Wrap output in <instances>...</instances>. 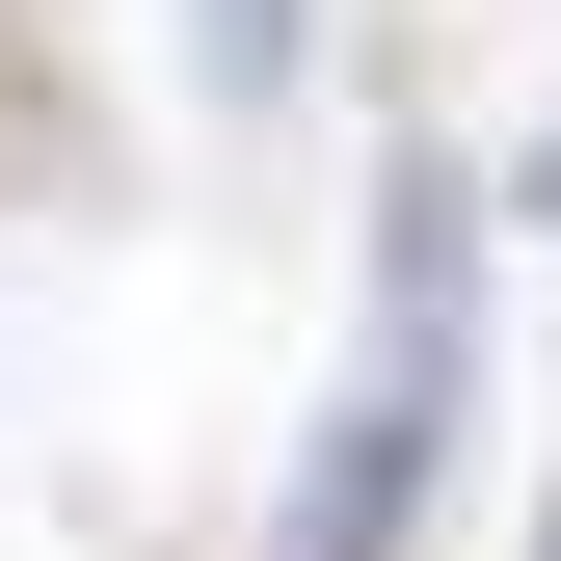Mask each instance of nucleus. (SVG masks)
I'll list each match as a JSON object with an SVG mask.
<instances>
[{
	"label": "nucleus",
	"mask_w": 561,
	"mask_h": 561,
	"mask_svg": "<svg viewBox=\"0 0 561 561\" xmlns=\"http://www.w3.org/2000/svg\"><path fill=\"white\" fill-rule=\"evenodd\" d=\"M295 27H321V0H187V54H215V81L267 107V81H295Z\"/></svg>",
	"instance_id": "f03ea898"
},
{
	"label": "nucleus",
	"mask_w": 561,
	"mask_h": 561,
	"mask_svg": "<svg viewBox=\"0 0 561 561\" xmlns=\"http://www.w3.org/2000/svg\"><path fill=\"white\" fill-rule=\"evenodd\" d=\"M455 161H401V215H375V375H347V428L295 481V561H401L428 535V455H455Z\"/></svg>",
	"instance_id": "f257e3e1"
}]
</instances>
